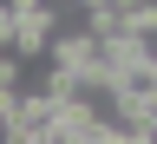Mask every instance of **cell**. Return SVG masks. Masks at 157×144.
<instances>
[{
  "label": "cell",
  "mask_w": 157,
  "mask_h": 144,
  "mask_svg": "<svg viewBox=\"0 0 157 144\" xmlns=\"http://www.w3.org/2000/svg\"><path fill=\"white\" fill-rule=\"evenodd\" d=\"M92 144H124V138H118V131H98V138H92Z\"/></svg>",
  "instance_id": "4"
},
{
  "label": "cell",
  "mask_w": 157,
  "mask_h": 144,
  "mask_svg": "<svg viewBox=\"0 0 157 144\" xmlns=\"http://www.w3.org/2000/svg\"><path fill=\"white\" fill-rule=\"evenodd\" d=\"M0 53H13V7H0Z\"/></svg>",
  "instance_id": "3"
},
{
  "label": "cell",
  "mask_w": 157,
  "mask_h": 144,
  "mask_svg": "<svg viewBox=\"0 0 157 144\" xmlns=\"http://www.w3.org/2000/svg\"><path fill=\"white\" fill-rule=\"evenodd\" d=\"M78 13H85V33L105 39V46L111 39H131V0H85Z\"/></svg>",
  "instance_id": "1"
},
{
  "label": "cell",
  "mask_w": 157,
  "mask_h": 144,
  "mask_svg": "<svg viewBox=\"0 0 157 144\" xmlns=\"http://www.w3.org/2000/svg\"><path fill=\"white\" fill-rule=\"evenodd\" d=\"M0 92H26V59L20 53H0Z\"/></svg>",
  "instance_id": "2"
},
{
  "label": "cell",
  "mask_w": 157,
  "mask_h": 144,
  "mask_svg": "<svg viewBox=\"0 0 157 144\" xmlns=\"http://www.w3.org/2000/svg\"><path fill=\"white\" fill-rule=\"evenodd\" d=\"M151 144H157V138H151Z\"/></svg>",
  "instance_id": "5"
}]
</instances>
